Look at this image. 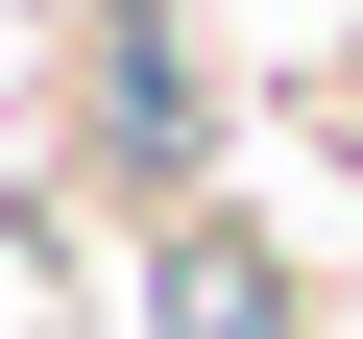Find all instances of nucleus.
<instances>
[{"mask_svg":"<svg viewBox=\"0 0 363 339\" xmlns=\"http://www.w3.org/2000/svg\"><path fill=\"white\" fill-rule=\"evenodd\" d=\"M73 121H97V194L169 243V218H194V170H218V97H194V0H97V25H73Z\"/></svg>","mask_w":363,"mask_h":339,"instance_id":"f257e3e1","label":"nucleus"},{"mask_svg":"<svg viewBox=\"0 0 363 339\" xmlns=\"http://www.w3.org/2000/svg\"><path fill=\"white\" fill-rule=\"evenodd\" d=\"M145 339H291V243H242L218 194L145 243Z\"/></svg>","mask_w":363,"mask_h":339,"instance_id":"f03ea898","label":"nucleus"},{"mask_svg":"<svg viewBox=\"0 0 363 339\" xmlns=\"http://www.w3.org/2000/svg\"><path fill=\"white\" fill-rule=\"evenodd\" d=\"M339 170H363V49H339Z\"/></svg>","mask_w":363,"mask_h":339,"instance_id":"7ed1b4c3","label":"nucleus"}]
</instances>
